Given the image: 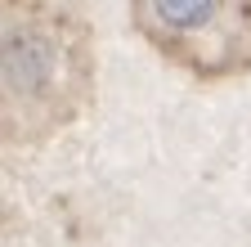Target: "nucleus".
<instances>
[{
    "mask_svg": "<svg viewBox=\"0 0 251 247\" xmlns=\"http://www.w3.org/2000/svg\"><path fill=\"white\" fill-rule=\"evenodd\" d=\"M45 68H50V54H45L41 41L23 36V41L9 45V58H5V77H9V85H36V81L45 77Z\"/></svg>",
    "mask_w": 251,
    "mask_h": 247,
    "instance_id": "obj_1",
    "label": "nucleus"
},
{
    "mask_svg": "<svg viewBox=\"0 0 251 247\" xmlns=\"http://www.w3.org/2000/svg\"><path fill=\"white\" fill-rule=\"evenodd\" d=\"M152 9H157V18L171 23V27H202L215 14L211 0H198V5H193V0H184V5H179V0H162V5H152Z\"/></svg>",
    "mask_w": 251,
    "mask_h": 247,
    "instance_id": "obj_2",
    "label": "nucleus"
}]
</instances>
